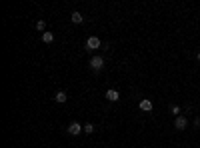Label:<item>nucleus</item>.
I'll list each match as a JSON object with an SVG mask.
<instances>
[{"label":"nucleus","instance_id":"f257e3e1","mask_svg":"<svg viewBox=\"0 0 200 148\" xmlns=\"http://www.w3.org/2000/svg\"><path fill=\"white\" fill-rule=\"evenodd\" d=\"M88 64H90V68L94 70V72H100V70L104 68V58L102 56H92Z\"/></svg>","mask_w":200,"mask_h":148},{"label":"nucleus","instance_id":"f03ea898","mask_svg":"<svg viewBox=\"0 0 200 148\" xmlns=\"http://www.w3.org/2000/svg\"><path fill=\"white\" fill-rule=\"evenodd\" d=\"M66 130H68V134H70V136H78L80 132H84V126L78 124V122H70Z\"/></svg>","mask_w":200,"mask_h":148},{"label":"nucleus","instance_id":"7ed1b4c3","mask_svg":"<svg viewBox=\"0 0 200 148\" xmlns=\"http://www.w3.org/2000/svg\"><path fill=\"white\" fill-rule=\"evenodd\" d=\"M96 48H100V38L98 36H90L86 40V50L92 52V50H96Z\"/></svg>","mask_w":200,"mask_h":148},{"label":"nucleus","instance_id":"20e7f679","mask_svg":"<svg viewBox=\"0 0 200 148\" xmlns=\"http://www.w3.org/2000/svg\"><path fill=\"white\" fill-rule=\"evenodd\" d=\"M186 126H188V120H186L184 116H178L176 122H174V128H176V130H184Z\"/></svg>","mask_w":200,"mask_h":148},{"label":"nucleus","instance_id":"39448f33","mask_svg":"<svg viewBox=\"0 0 200 148\" xmlns=\"http://www.w3.org/2000/svg\"><path fill=\"white\" fill-rule=\"evenodd\" d=\"M106 98H108L110 102H116V100L120 98V94H118V90H114V88H110V90H106Z\"/></svg>","mask_w":200,"mask_h":148},{"label":"nucleus","instance_id":"423d86ee","mask_svg":"<svg viewBox=\"0 0 200 148\" xmlns=\"http://www.w3.org/2000/svg\"><path fill=\"white\" fill-rule=\"evenodd\" d=\"M140 110H142V112H150L152 110V102L148 98H142V100H140Z\"/></svg>","mask_w":200,"mask_h":148},{"label":"nucleus","instance_id":"0eeeda50","mask_svg":"<svg viewBox=\"0 0 200 148\" xmlns=\"http://www.w3.org/2000/svg\"><path fill=\"white\" fill-rule=\"evenodd\" d=\"M70 20H72V24H82V14H80V12H72L70 14Z\"/></svg>","mask_w":200,"mask_h":148},{"label":"nucleus","instance_id":"6e6552de","mask_svg":"<svg viewBox=\"0 0 200 148\" xmlns=\"http://www.w3.org/2000/svg\"><path fill=\"white\" fill-rule=\"evenodd\" d=\"M42 42H44V44H52L54 42V34L52 32H42Z\"/></svg>","mask_w":200,"mask_h":148},{"label":"nucleus","instance_id":"1a4fd4ad","mask_svg":"<svg viewBox=\"0 0 200 148\" xmlns=\"http://www.w3.org/2000/svg\"><path fill=\"white\" fill-rule=\"evenodd\" d=\"M66 98H68V96H66V92H56V96H54V100H56V102L58 104H62V102H66Z\"/></svg>","mask_w":200,"mask_h":148},{"label":"nucleus","instance_id":"9d476101","mask_svg":"<svg viewBox=\"0 0 200 148\" xmlns=\"http://www.w3.org/2000/svg\"><path fill=\"white\" fill-rule=\"evenodd\" d=\"M94 124H92V122H88V124H84V132H86V134H92V132H94Z\"/></svg>","mask_w":200,"mask_h":148},{"label":"nucleus","instance_id":"9b49d317","mask_svg":"<svg viewBox=\"0 0 200 148\" xmlns=\"http://www.w3.org/2000/svg\"><path fill=\"white\" fill-rule=\"evenodd\" d=\"M170 112H172V114H180V106H176V104L170 106Z\"/></svg>","mask_w":200,"mask_h":148},{"label":"nucleus","instance_id":"f8f14e48","mask_svg":"<svg viewBox=\"0 0 200 148\" xmlns=\"http://www.w3.org/2000/svg\"><path fill=\"white\" fill-rule=\"evenodd\" d=\"M44 26H46L44 20H38V22H36V28H38V30H44Z\"/></svg>","mask_w":200,"mask_h":148},{"label":"nucleus","instance_id":"ddd939ff","mask_svg":"<svg viewBox=\"0 0 200 148\" xmlns=\"http://www.w3.org/2000/svg\"><path fill=\"white\" fill-rule=\"evenodd\" d=\"M198 60H200V52H198Z\"/></svg>","mask_w":200,"mask_h":148}]
</instances>
